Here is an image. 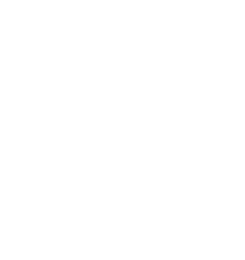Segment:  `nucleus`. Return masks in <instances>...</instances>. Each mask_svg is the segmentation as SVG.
<instances>
[]
</instances>
